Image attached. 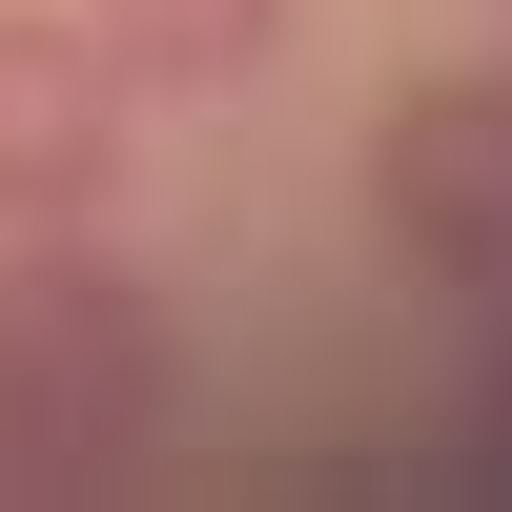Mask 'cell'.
<instances>
[{"label": "cell", "mask_w": 512, "mask_h": 512, "mask_svg": "<svg viewBox=\"0 0 512 512\" xmlns=\"http://www.w3.org/2000/svg\"><path fill=\"white\" fill-rule=\"evenodd\" d=\"M185 431V328L82 226H0V492H123Z\"/></svg>", "instance_id": "6da1fadb"}, {"label": "cell", "mask_w": 512, "mask_h": 512, "mask_svg": "<svg viewBox=\"0 0 512 512\" xmlns=\"http://www.w3.org/2000/svg\"><path fill=\"white\" fill-rule=\"evenodd\" d=\"M123 123H144V82L103 62V21L82 0H0V226H103Z\"/></svg>", "instance_id": "7a4b0ae2"}, {"label": "cell", "mask_w": 512, "mask_h": 512, "mask_svg": "<svg viewBox=\"0 0 512 512\" xmlns=\"http://www.w3.org/2000/svg\"><path fill=\"white\" fill-rule=\"evenodd\" d=\"M369 205H390V246L431 287L512 308V82H410L390 144H369Z\"/></svg>", "instance_id": "3957f363"}, {"label": "cell", "mask_w": 512, "mask_h": 512, "mask_svg": "<svg viewBox=\"0 0 512 512\" xmlns=\"http://www.w3.org/2000/svg\"><path fill=\"white\" fill-rule=\"evenodd\" d=\"M82 21H103V62L144 82V103H226V82H267L287 0H82Z\"/></svg>", "instance_id": "277c9868"}]
</instances>
